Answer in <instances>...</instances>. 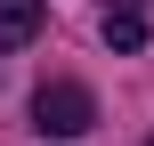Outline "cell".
<instances>
[{"mask_svg":"<svg viewBox=\"0 0 154 146\" xmlns=\"http://www.w3.org/2000/svg\"><path fill=\"white\" fill-rule=\"evenodd\" d=\"M106 41L130 57V49H146V0H106Z\"/></svg>","mask_w":154,"mask_h":146,"instance_id":"obj_2","label":"cell"},{"mask_svg":"<svg viewBox=\"0 0 154 146\" xmlns=\"http://www.w3.org/2000/svg\"><path fill=\"white\" fill-rule=\"evenodd\" d=\"M32 33H41V0H0V49H16Z\"/></svg>","mask_w":154,"mask_h":146,"instance_id":"obj_3","label":"cell"},{"mask_svg":"<svg viewBox=\"0 0 154 146\" xmlns=\"http://www.w3.org/2000/svg\"><path fill=\"white\" fill-rule=\"evenodd\" d=\"M97 122V98L81 89V81H41L32 89V130H49V138H81Z\"/></svg>","mask_w":154,"mask_h":146,"instance_id":"obj_1","label":"cell"}]
</instances>
